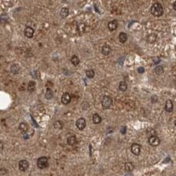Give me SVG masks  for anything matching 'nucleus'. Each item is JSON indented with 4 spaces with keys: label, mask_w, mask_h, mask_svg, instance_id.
<instances>
[{
    "label": "nucleus",
    "mask_w": 176,
    "mask_h": 176,
    "mask_svg": "<svg viewBox=\"0 0 176 176\" xmlns=\"http://www.w3.org/2000/svg\"><path fill=\"white\" fill-rule=\"evenodd\" d=\"M151 12L152 14L157 17L162 15L163 14V7L161 3H155L153 4V6L151 7Z\"/></svg>",
    "instance_id": "1"
},
{
    "label": "nucleus",
    "mask_w": 176,
    "mask_h": 176,
    "mask_svg": "<svg viewBox=\"0 0 176 176\" xmlns=\"http://www.w3.org/2000/svg\"><path fill=\"white\" fill-rule=\"evenodd\" d=\"M112 98L109 96H104L101 99V105L104 109H109L112 104Z\"/></svg>",
    "instance_id": "2"
},
{
    "label": "nucleus",
    "mask_w": 176,
    "mask_h": 176,
    "mask_svg": "<svg viewBox=\"0 0 176 176\" xmlns=\"http://www.w3.org/2000/svg\"><path fill=\"white\" fill-rule=\"evenodd\" d=\"M49 166L48 158L46 157H41L38 160V166L40 169H45Z\"/></svg>",
    "instance_id": "3"
},
{
    "label": "nucleus",
    "mask_w": 176,
    "mask_h": 176,
    "mask_svg": "<svg viewBox=\"0 0 176 176\" xmlns=\"http://www.w3.org/2000/svg\"><path fill=\"white\" fill-rule=\"evenodd\" d=\"M160 139H159L157 136H150L149 139V143L151 146H153V147H156L157 145H160Z\"/></svg>",
    "instance_id": "4"
},
{
    "label": "nucleus",
    "mask_w": 176,
    "mask_h": 176,
    "mask_svg": "<svg viewBox=\"0 0 176 176\" xmlns=\"http://www.w3.org/2000/svg\"><path fill=\"white\" fill-rule=\"evenodd\" d=\"M71 100H72V97L70 95V93H64L62 97H61V101L64 105H67L68 103H70Z\"/></svg>",
    "instance_id": "5"
},
{
    "label": "nucleus",
    "mask_w": 176,
    "mask_h": 176,
    "mask_svg": "<svg viewBox=\"0 0 176 176\" xmlns=\"http://www.w3.org/2000/svg\"><path fill=\"white\" fill-rule=\"evenodd\" d=\"M29 166V163L26 160H21L19 162V169L21 171H26Z\"/></svg>",
    "instance_id": "6"
},
{
    "label": "nucleus",
    "mask_w": 176,
    "mask_h": 176,
    "mask_svg": "<svg viewBox=\"0 0 176 176\" xmlns=\"http://www.w3.org/2000/svg\"><path fill=\"white\" fill-rule=\"evenodd\" d=\"M76 125L77 128H78V129L83 130L85 128V126H86V121H85L84 118H79V119L76 121Z\"/></svg>",
    "instance_id": "7"
},
{
    "label": "nucleus",
    "mask_w": 176,
    "mask_h": 176,
    "mask_svg": "<svg viewBox=\"0 0 176 176\" xmlns=\"http://www.w3.org/2000/svg\"><path fill=\"white\" fill-rule=\"evenodd\" d=\"M131 150H132V153L134 154V155H136V156H138L139 154L140 153V145H138V144H133L132 145V148H131Z\"/></svg>",
    "instance_id": "8"
},
{
    "label": "nucleus",
    "mask_w": 176,
    "mask_h": 176,
    "mask_svg": "<svg viewBox=\"0 0 176 176\" xmlns=\"http://www.w3.org/2000/svg\"><path fill=\"white\" fill-rule=\"evenodd\" d=\"M33 34H34L33 28H32L31 27L25 28V29H24V35H25V37H27L28 38H32L33 37Z\"/></svg>",
    "instance_id": "9"
},
{
    "label": "nucleus",
    "mask_w": 176,
    "mask_h": 176,
    "mask_svg": "<svg viewBox=\"0 0 176 176\" xmlns=\"http://www.w3.org/2000/svg\"><path fill=\"white\" fill-rule=\"evenodd\" d=\"M173 101L171 100H167L166 101V105H165V109L167 112H172L173 111Z\"/></svg>",
    "instance_id": "10"
},
{
    "label": "nucleus",
    "mask_w": 176,
    "mask_h": 176,
    "mask_svg": "<svg viewBox=\"0 0 176 176\" xmlns=\"http://www.w3.org/2000/svg\"><path fill=\"white\" fill-rule=\"evenodd\" d=\"M118 27V22L116 20H112L108 24V28L110 31H114Z\"/></svg>",
    "instance_id": "11"
},
{
    "label": "nucleus",
    "mask_w": 176,
    "mask_h": 176,
    "mask_svg": "<svg viewBox=\"0 0 176 176\" xmlns=\"http://www.w3.org/2000/svg\"><path fill=\"white\" fill-rule=\"evenodd\" d=\"M110 51H111V49H110V46H108V45H104L101 48V52L104 55H109Z\"/></svg>",
    "instance_id": "12"
},
{
    "label": "nucleus",
    "mask_w": 176,
    "mask_h": 176,
    "mask_svg": "<svg viewBox=\"0 0 176 176\" xmlns=\"http://www.w3.org/2000/svg\"><path fill=\"white\" fill-rule=\"evenodd\" d=\"M69 15V9L67 7H63L60 11V16L62 18H66Z\"/></svg>",
    "instance_id": "13"
},
{
    "label": "nucleus",
    "mask_w": 176,
    "mask_h": 176,
    "mask_svg": "<svg viewBox=\"0 0 176 176\" xmlns=\"http://www.w3.org/2000/svg\"><path fill=\"white\" fill-rule=\"evenodd\" d=\"M36 89V82L34 81H30L28 84V91L29 93H33Z\"/></svg>",
    "instance_id": "14"
},
{
    "label": "nucleus",
    "mask_w": 176,
    "mask_h": 176,
    "mask_svg": "<svg viewBox=\"0 0 176 176\" xmlns=\"http://www.w3.org/2000/svg\"><path fill=\"white\" fill-rule=\"evenodd\" d=\"M19 129L22 133H25L28 130V126L27 124H25V122H21L19 126Z\"/></svg>",
    "instance_id": "15"
},
{
    "label": "nucleus",
    "mask_w": 176,
    "mask_h": 176,
    "mask_svg": "<svg viewBox=\"0 0 176 176\" xmlns=\"http://www.w3.org/2000/svg\"><path fill=\"white\" fill-rule=\"evenodd\" d=\"M156 40H157V35L154 33L149 34L147 37V41H148L149 43H153L156 42Z\"/></svg>",
    "instance_id": "16"
},
{
    "label": "nucleus",
    "mask_w": 176,
    "mask_h": 176,
    "mask_svg": "<svg viewBox=\"0 0 176 176\" xmlns=\"http://www.w3.org/2000/svg\"><path fill=\"white\" fill-rule=\"evenodd\" d=\"M93 122L95 124H98L101 122V118L98 114H94L93 115Z\"/></svg>",
    "instance_id": "17"
},
{
    "label": "nucleus",
    "mask_w": 176,
    "mask_h": 176,
    "mask_svg": "<svg viewBox=\"0 0 176 176\" xmlns=\"http://www.w3.org/2000/svg\"><path fill=\"white\" fill-rule=\"evenodd\" d=\"M77 142V139L75 136H72L70 137H68L67 139V144L69 145H74L76 144Z\"/></svg>",
    "instance_id": "18"
},
{
    "label": "nucleus",
    "mask_w": 176,
    "mask_h": 176,
    "mask_svg": "<svg viewBox=\"0 0 176 176\" xmlns=\"http://www.w3.org/2000/svg\"><path fill=\"white\" fill-rule=\"evenodd\" d=\"M128 40V35L125 32H120L119 34V42L121 43H125Z\"/></svg>",
    "instance_id": "19"
},
{
    "label": "nucleus",
    "mask_w": 176,
    "mask_h": 176,
    "mask_svg": "<svg viewBox=\"0 0 176 176\" xmlns=\"http://www.w3.org/2000/svg\"><path fill=\"white\" fill-rule=\"evenodd\" d=\"M54 97V92L52 91V89L48 88L46 89V99H51V98Z\"/></svg>",
    "instance_id": "20"
},
{
    "label": "nucleus",
    "mask_w": 176,
    "mask_h": 176,
    "mask_svg": "<svg viewBox=\"0 0 176 176\" xmlns=\"http://www.w3.org/2000/svg\"><path fill=\"white\" fill-rule=\"evenodd\" d=\"M11 71L13 74H18L20 72V67L17 64H13L11 67Z\"/></svg>",
    "instance_id": "21"
},
{
    "label": "nucleus",
    "mask_w": 176,
    "mask_h": 176,
    "mask_svg": "<svg viewBox=\"0 0 176 176\" xmlns=\"http://www.w3.org/2000/svg\"><path fill=\"white\" fill-rule=\"evenodd\" d=\"M118 89H119L120 91L122 92H124L127 90V89H128V84H127L126 82H124V81H122V82L119 83V85H118Z\"/></svg>",
    "instance_id": "22"
},
{
    "label": "nucleus",
    "mask_w": 176,
    "mask_h": 176,
    "mask_svg": "<svg viewBox=\"0 0 176 176\" xmlns=\"http://www.w3.org/2000/svg\"><path fill=\"white\" fill-rule=\"evenodd\" d=\"M134 169V166L132 162H126L125 163V170L127 171H128V172H131V171H132Z\"/></svg>",
    "instance_id": "23"
},
{
    "label": "nucleus",
    "mask_w": 176,
    "mask_h": 176,
    "mask_svg": "<svg viewBox=\"0 0 176 176\" xmlns=\"http://www.w3.org/2000/svg\"><path fill=\"white\" fill-rule=\"evenodd\" d=\"M71 62L74 66H77V65L80 63V59L76 55H73L71 59Z\"/></svg>",
    "instance_id": "24"
},
{
    "label": "nucleus",
    "mask_w": 176,
    "mask_h": 176,
    "mask_svg": "<svg viewBox=\"0 0 176 176\" xmlns=\"http://www.w3.org/2000/svg\"><path fill=\"white\" fill-rule=\"evenodd\" d=\"M85 74H86V76L88 77V78L92 79L94 77V76H95V72H94V71L93 70V69H89V70L86 71Z\"/></svg>",
    "instance_id": "25"
},
{
    "label": "nucleus",
    "mask_w": 176,
    "mask_h": 176,
    "mask_svg": "<svg viewBox=\"0 0 176 176\" xmlns=\"http://www.w3.org/2000/svg\"><path fill=\"white\" fill-rule=\"evenodd\" d=\"M54 127L56 129H62L63 128V122H61L59 120L55 121L54 122Z\"/></svg>",
    "instance_id": "26"
},
{
    "label": "nucleus",
    "mask_w": 176,
    "mask_h": 176,
    "mask_svg": "<svg viewBox=\"0 0 176 176\" xmlns=\"http://www.w3.org/2000/svg\"><path fill=\"white\" fill-rule=\"evenodd\" d=\"M163 72H164V69H163V67L162 66H157L156 68H155V73H156L157 75L160 76L162 74Z\"/></svg>",
    "instance_id": "27"
},
{
    "label": "nucleus",
    "mask_w": 176,
    "mask_h": 176,
    "mask_svg": "<svg viewBox=\"0 0 176 176\" xmlns=\"http://www.w3.org/2000/svg\"><path fill=\"white\" fill-rule=\"evenodd\" d=\"M153 62H154V63H155V64L159 63H160V61H161V59H159L158 57H154V58L153 59Z\"/></svg>",
    "instance_id": "28"
},
{
    "label": "nucleus",
    "mask_w": 176,
    "mask_h": 176,
    "mask_svg": "<svg viewBox=\"0 0 176 176\" xmlns=\"http://www.w3.org/2000/svg\"><path fill=\"white\" fill-rule=\"evenodd\" d=\"M126 132H127V128H126V127H122V129H121V133L122 134H125Z\"/></svg>",
    "instance_id": "29"
},
{
    "label": "nucleus",
    "mask_w": 176,
    "mask_h": 176,
    "mask_svg": "<svg viewBox=\"0 0 176 176\" xmlns=\"http://www.w3.org/2000/svg\"><path fill=\"white\" fill-rule=\"evenodd\" d=\"M144 72H145L144 67H139V68H138V72H140V73H143Z\"/></svg>",
    "instance_id": "30"
},
{
    "label": "nucleus",
    "mask_w": 176,
    "mask_h": 176,
    "mask_svg": "<svg viewBox=\"0 0 176 176\" xmlns=\"http://www.w3.org/2000/svg\"><path fill=\"white\" fill-rule=\"evenodd\" d=\"M3 149V142L0 141V150H2Z\"/></svg>",
    "instance_id": "31"
},
{
    "label": "nucleus",
    "mask_w": 176,
    "mask_h": 176,
    "mask_svg": "<svg viewBox=\"0 0 176 176\" xmlns=\"http://www.w3.org/2000/svg\"><path fill=\"white\" fill-rule=\"evenodd\" d=\"M175 3H174V5H173V7H174V10H176V7H175Z\"/></svg>",
    "instance_id": "32"
}]
</instances>
